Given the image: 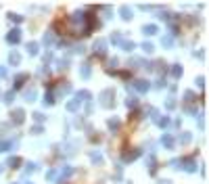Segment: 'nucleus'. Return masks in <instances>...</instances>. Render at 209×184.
<instances>
[{
	"label": "nucleus",
	"instance_id": "f257e3e1",
	"mask_svg": "<svg viewBox=\"0 0 209 184\" xmlns=\"http://www.w3.org/2000/svg\"><path fill=\"white\" fill-rule=\"evenodd\" d=\"M100 105L103 107H113V103H115V100H111V99H115V92L113 90H104L103 94H100Z\"/></svg>",
	"mask_w": 209,
	"mask_h": 184
},
{
	"label": "nucleus",
	"instance_id": "f03ea898",
	"mask_svg": "<svg viewBox=\"0 0 209 184\" xmlns=\"http://www.w3.org/2000/svg\"><path fill=\"white\" fill-rule=\"evenodd\" d=\"M19 40H21V31H19V29H13V31H8V34H7V42L17 44Z\"/></svg>",
	"mask_w": 209,
	"mask_h": 184
},
{
	"label": "nucleus",
	"instance_id": "7ed1b4c3",
	"mask_svg": "<svg viewBox=\"0 0 209 184\" xmlns=\"http://www.w3.org/2000/svg\"><path fill=\"white\" fill-rule=\"evenodd\" d=\"M134 88H136L138 92H146L148 88H151V84H148L146 80H136V82H134Z\"/></svg>",
	"mask_w": 209,
	"mask_h": 184
},
{
	"label": "nucleus",
	"instance_id": "20e7f679",
	"mask_svg": "<svg viewBox=\"0 0 209 184\" xmlns=\"http://www.w3.org/2000/svg\"><path fill=\"white\" fill-rule=\"evenodd\" d=\"M104 50H107V40H96L94 42V52H98V55H104Z\"/></svg>",
	"mask_w": 209,
	"mask_h": 184
},
{
	"label": "nucleus",
	"instance_id": "39448f33",
	"mask_svg": "<svg viewBox=\"0 0 209 184\" xmlns=\"http://www.w3.org/2000/svg\"><path fill=\"white\" fill-rule=\"evenodd\" d=\"M161 142H163V147H165V149H174V147H176L174 136H169V134H165V136H163V138H161Z\"/></svg>",
	"mask_w": 209,
	"mask_h": 184
},
{
	"label": "nucleus",
	"instance_id": "423d86ee",
	"mask_svg": "<svg viewBox=\"0 0 209 184\" xmlns=\"http://www.w3.org/2000/svg\"><path fill=\"white\" fill-rule=\"evenodd\" d=\"M142 34L144 36H155L157 34V25H153V23H151V25H144V27H142Z\"/></svg>",
	"mask_w": 209,
	"mask_h": 184
},
{
	"label": "nucleus",
	"instance_id": "0eeeda50",
	"mask_svg": "<svg viewBox=\"0 0 209 184\" xmlns=\"http://www.w3.org/2000/svg\"><path fill=\"white\" fill-rule=\"evenodd\" d=\"M23 115H25V113H23L21 109H17V111H15V113H13V121H15V123H17V126H19V123H23V119H25Z\"/></svg>",
	"mask_w": 209,
	"mask_h": 184
},
{
	"label": "nucleus",
	"instance_id": "6e6552de",
	"mask_svg": "<svg viewBox=\"0 0 209 184\" xmlns=\"http://www.w3.org/2000/svg\"><path fill=\"white\" fill-rule=\"evenodd\" d=\"M182 167H184V170H186V172H197V163L192 161V159H186Z\"/></svg>",
	"mask_w": 209,
	"mask_h": 184
},
{
	"label": "nucleus",
	"instance_id": "1a4fd4ad",
	"mask_svg": "<svg viewBox=\"0 0 209 184\" xmlns=\"http://www.w3.org/2000/svg\"><path fill=\"white\" fill-rule=\"evenodd\" d=\"M80 75H82V78H90V63H84L82 67H80Z\"/></svg>",
	"mask_w": 209,
	"mask_h": 184
},
{
	"label": "nucleus",
	"instance_id": "9d476101",
	"mask_svg": "<svg viewBox=\"0 0 209 184\" xmlns=\"http://www.w3.org/2000/svg\"><path fill=\"white\" fill-rule=\"evenodd\" d=\"M90 96H92V94L88 90H82V92H77L75 100H77V103H80V100H90Z\"/></svg>",
	"mask_w": 209,
	"mask_h": 184
},
{
	"label": "nucleus",
	"instance_id": "9b49d317",
	"mask_svg": "<svg viewBox=\"0 0 209 184\" xmlns=\"http://www.w3.org/2000/svg\"><path fill=\"white\" fill-rule=\"evenodd\" d=\"M19 61H21V57H19V52H11V55H8V63L11 65H19Z\"/></svg>",
	"mask_w": 209,
	"mask_h": 184
},
{
	"label": "nucleus",
	"instance_id": "f8f14e48",
	"mask_svg": "<svg viewBox=\"0 0 209 184\" xmlns=\"http://www.w3.org/2000/svg\"><path fill=\"white\" fill-rule=\"evenodd\" d=\"M25 100H27V103L36 100V88H29V90L25 92Z\"/></svg>",
	"mask_w": 209,
	"mask_h": 184
},
{
	"label": "nucleus",
	"instance_id": "ddd939ff",
	"mask_svg": "<svg viewBox=\"0 0 209 184\" xmlns=\"http://www.w3.org/2000/svg\"><path fill=\"white\" fill-rule=\"evenodd\" d=\"M121 19H125V21L132 19V11H130L128 7H121Z\"/></svg>",
	"mask_w": 209,
	"mask_h": 184
},
{
	"label": "nucleus",
	"instance_id": "4468645a",
	"mask_svg": "<svg viewBox=\"0 0 209 184\" xmlns=\"http://www.w3.org/2000/svg\"><path fill=\"white\" fill-rule=\"evenodd\" d=\"M27 52L32 55V57H34V55H38V44H36V42H29L27 44Z\"/></svg>",
	"mask_w": 209,
	"mask_h": 184
},
{
	"label": "nucleus",
	"instance_id": "2eb2a0df",
	"mask_svg": "<svg viewBox=\"0 0 209 184\" xmlns=\"http://www.w3.org/2000/svg\"><path fill=\"white\" fill-rule=\"evenodd\" d=\"M25 80H27V75H25V73H21V75H17V82H15V88H21Z\"/></svg>",
	"mask_w": 209,
	"mask_h": 184
},
{
	"label": "nucleus",
	"instance_id": "dca6fc26",
	"mask_svg": "<svg viewBox=\"0 0 209 184\" xmlns=\"http://www.w3.org/2000/svg\"><path fill=\"white\" fill-rule=\"evenodd\" d=\"M19 163H21L19 157H11L8 159V167H19Z\"/></svg>",
	"mask_w": 209,
	"mask_h": 184
},
{
	"label": "nucleus",
	"instance_id": "f3484780",
	"mask_svg": "<svg viewBox=\"0 0 209 184\" xmlns=\"http://www.w3.org/2000/svg\"><path fill=\"white\" fill-rule=\"evenodd\" d=\"M172 75H174V78H180L182 75V67L180 65H174V67H172Z\"/></svg>",
	"mask_w": 209,
	"mask_h": 184
},
{
	"label": "nucleus",
	"instance_id": "a211bd4d",
	"mask_svg": "<svg viewBox=\"0 0 209 184\" xmlns=\"http://www.w3.org/2000/svg\"><path fill=\"white\" fill-rule=\"evenodd\" d=\"M190 138H192V136H190V132H184V134L180 136V142H182V144H188V142H190Z\"/></svg>",
	"mask_w": 209,
	"mask_h": 184
},
{
	"label": "nucleus",
	"instance_id": "6ab92c4d",
	"mask_svg": "<svg viewBox=\"0 0 209 184\" xmlns=\"http://www.w3.org/2000/svg\"><path fill=\"white\" fill-rule=\"evenodd\" d=\"M161 44H163V46H167V48H169V46H172V44H174V40H172V36H165V38H161Z\"/></svg>",
	"mask_w": 209,
	"mask_h": 184
},
{
	"label": "nucleus",
	"instance_id": "aec40b11",
	"mask_svg": "<svg viewBox=\"0 0 209 184\" xmlns=\"http://www.w3.org/2000/svg\"><path fill=\"white\" fill-rule=\"evenodd\" d=\"M121 46H124V50H128V52H132V50L136 48V44L134 42H121Z\"/></svg>",
	"mask_w": 209,
	"mask_h": 184
},
{
	"label": "nucleus",
	"instance_id": "412c9836",
	"mask_svg": "<svg viewBox=\"0 0 209 184\" xmlns=\"http://www.w3.org/2000/svg\"><path fill=\"white\" fill-rule=\"evenodd\" d=\"M138 155H140V151H132V153H128V155H125V161H134Z\"/></svg>",
	"mask_w": 209,
	"mask_h": 184
},
{
	"label": "nucleus",
	"instance_id": "4be33fe9",
	"mask_svg": "<svg viewBox=\"0 0 209 184\" xmlns=\"http://www.w3.org/2000/svg\"><path fill=\"white\" fill-rule=\"evenodd\" d=\"M67 109H69V111H77V109H80V103H77V100H71L69 105H67Z\"/></svg>",
	"mask_w": 209,
	"mask_h": 184
},
{
	"label": "nucleus",
	"instance_id": "5701e85b",
	"mask_svg": "<svg viewBox=\"0 0 209 184\" xmlns=\"http://www.w3.org/2000/svg\"><path fill=\"white\" fill-rule=\"evenodd\" d=\"M142 50H144V52H153L155 46H153L151 42H144V44H142Z\"/></svg>",
	"mask_w": 209,
	"mask_h": 184
},
{
	"label": "nucleus",
	"instance_id": "b1692460",
	"mask_svg": "<svg viewBox=\"0 0 209 184\" xmlns=\"http://www.w3.org/2000/svg\"><path fill=\"white\" fill-rule=\"evenodd\" d=\"M13 100H15V90H11V92H7V99H4V103H8V105H11Z\"/></svg>",
	"mask_w": 209,
	"mask_h": 184
},
{
	"label": "nucleus",
	"instance_id": "393cba45",
	"mask_svg": "<svg viewBox=\"0 0 209 184\" xmlns=\"http://www.w3.org/2000/svg\"><path fill=\"white\" fill-rule=\"evenodd\" d=\"M71 174H73V170H71V167H65V170L61 172V180H63V178H69Z\"/></svg>",
	"mask_w": 209,
	"mask_h": 184
},
{
	"label": "nucleus",
	"instance_id": "a878e982",
	"mask_svg": "<svg viewBox=\"0 0 209 184\" xmlns=\"http://www.w3.org/2000/svg\"><path fill=\"white\" fill-rule=\"evenodd\" d=\"M44 105H55V96H52V94H46V96H44Z\"/></svg>",
	"mask_w": 209,
	"mask_h": 184
},
{
	"label": "nucleus",
	"instance_id": "bb28decb",
	"mask_svg": "<svg viewBox=\"0 0 209 184\" xmlns=\"http://www.w3.org/2000/svg\"><path fill=\"white\" fill-rule=\"evenodd\" d=\"M157 123H159L161 128H165L167 123H169V119H167V117H157Z\"/></svg>",
	"mask_w": 209,
	"mask_h": 184
},
{
	"label": "nucleus",
	"instance_id": "cd10ccee",
	"mask_svg": "<svg viewBox=\"0 0 209 184\" xmlns=\"http://www.w3.org/2000/svg\"><path fill=\"white\" fill-rule=\"evenodd\" d=\"M11 144H13V142H0V153H4V151H8V147H11Z\"/></svg>",
	"mask_w": 209,
	"mask_h": 184
},
{
	"label": "nucleus",
	"instance_id": "c85d7f7f",
	"mask_svg": "<svg viewBox=\"0 0 209 184\" xmlns=\"http://www.w3.org/2000/svg\"><path fill=\"white\" fill-rule=\"evenodd\" d=\"M184 100H195V92H192V90L184 92Z\"/></svg>",
	"mask_w": 209,
	"mask_h": 184
},
{
	"label": "nucleus",
	"instance_id": "c756f323",
	"mask_svg": "<svg viewBox=\"0 0 209 184\" xmlns=\"http://www.w3.org/2000/svg\"><path fill=\"white\" fill-rule=\"evenodd\" d=\"M109 128H111V130H117L119 128V119H109Z\"/></svg>",
	"mask_w": 209,
	"mask_h": 184
},
{
	"label": "nucleus",
	"instance_id": "7c9ffc66",
	"mask_svg": "<svg viewBox=\"0 0 209 184\" xmlns=\"http://www.w3.org/2000/svg\"><path fill=\"white\" fill-rule=\"evenodd\" d=\"M92 161H94V163H103V157H100V153H92Z\"/></svg>",
	"mask_w": 209,
	"mask_h": 184
},
{
	"label": "nucleus",
	"instance_id": "2f4dec72",
	"mask_svg": "<svg viewBox=\"0 0 209 184\" xmlns=\"http://www.w3.org/2000/svg\"><path fill=\"white\" fill-rule=\"evenodd\" d=\"M111 42L113 44H119V42H121V34H113L111 36Z\"/></svg>",
	"mask_w": 209,
	"mask_h": 184
},
{
	"label": "nucleus",
	"instance_id": "473e14b6",
	"mask_svg": "<svg viewBox=\"0 0 209 184\" xmlns=\"http://www.w3.org/2000/svg\"><path fill=\"white\" fill-rule=\"evenodd\" d=\"M8 19H11V21H15V23H21V21H23V17H21V15H11Z\"/></svg>",
	"mask_w": 209,
	"mask_h": 184
},
{
	"label": "nucleus",
	"instance_id": "72a5a7b5",
	"mask_svg": "<svg viewBox=\"0 0 209 184\" xmlns=\"http://www.w3.org/2000/svg\"><path fill=\"white\" fill-rule=\"evenodd\" d=\"M136 103H138V100L134 99V96H130V99L125 100V105H128V107H136Z\"/></svg>",
	"mask_w": 209,
	"mask_h": 184
},
{
	"label": "nucleus",
	"instance_id": "f704fd0d",
	"mask_svg": "<svg viewBox=\"0 0 209 184\" xmlns=\"http://www.w3.org/2000/svg\"><path fill=\"white\" fill-rule=\"evenodd\" d=\"M165 109H176V100H172V99H169V100L165 103Z\"/></svg>",
	"mask_w": 209,
	"mask_h": 184
},
{
	"label": "nucleus",
	"instance_id": "c9c22d12",
	"mask_svg": "<svg viewBox=\"0 0 209 184\" xmlns=\"http://www.w3.org/2000/svg\"><path fill=\"white\" fill-rule=\"evenodd\" d=\"M38 170V167H36V163H29L27 167H25V172H27V174H32V172H36Z\"/></svg>",
	"mask_w": 209,
	"mask_h": 184
},
{
	"label": "nucleus",
	"instance_id": "e433bc0d",
	"mask_svg": "<svg viewBox=\"0 0 209 184\" xmlns=\"http://www.w3.org/2000/svg\"><path fill=\"white\" fill-rule=\"evenodd\" d=\"M46 178H48V180H55V178H56V172H55V170L46 172Z\"/></svg>",
	"mask_w": 209,
	"mask_h": 184
},
{
	"label": "nucleus",
	"instance_id": "4c0bfd02",
	"mask_svg": "<svg viewBox=\"0 0 209 184\" xmlns=\"http://www.w3.org/2000/svg\"><path fill=\"white\" fill-rule=\"evenodd\" d=\"M34 119L38 121V123H42V121H44V115L42 113H34Z\"/></svg>",
	"mask_w": 209,
	"mask_h": 184
},
{
	"label": "nucleus",
	"instance_id": "58836bf2",
	"mask_svg": "<svg viewBox=\"0 0 209 184\" xmlns=\"http://www.w3.org/2000/svg\"><path fill=\"white\" fill-rule=\"evenodd\" d=\"M52 42V34H46L44 36V44H50Z\"/></svg>",
	"mask_w": 209,
	"mask_h": 184
},
{
	"label": "nucleus",
	"instance_id": "ea45409f",
	"mask_svg": "<svg viewBox=\"0 0 209 184\" xmlns=\"http://www.w3.org/2000/svg\"><path fill=\"white\" fill-rule=\"evenodd\" d=\"M197 86H199V88H203V86H205V78H199V80H197Z\"/></svg>",
	"mask_w": 209,
	"mask_h": 184
},
{
	"label": "nucleus",
	"instance_id": "a19ab883",
	"mask_svg": "<svg viewBox=\"0 0 209 184\" xmlns=\"http://www.w3.org/2000/svg\"><path fill=\"white\" fill-rule=\"evenodd\" d=\"M32 132H34V134H40V132H42V126H34V130H32Z\"/></svg>",
	"mask_w": 209,
	"mask_h": 184
},
{
	"label": "nucleus",
	"instance_id": "79ce46f5",
	"mask_svg": "<svg viewBox=\"0 0 209 184\" xmlns=\"http://www.w3.org/2000/svg\"><path fill=\"white\" fill-rule=\"evenodd\" d=\"M4 75H7V69H4V67H0V78H4Z\"/></svg>",
	"mask_w": 209,
	"mask_h": 184
},
{
	"label": "nucleus",
	"instance_id": "37998d69",
	"mask_svg": "<svg viewBox=\"0 0 209 184\" xmlns=\"http://www.w3.org/2000/svg\"><path fill=\"white\" fill-rule=\"evenodd\" d=\"M161 184H172V182H169V180H163V182H161Z\"/></svg>",
	"mask_w": 209,
	"mask_h": 184
},
{
	"label": "nucleus",
	"instance_id": "c03bdc74",
	"mask_svg": "<svg viewBox=\"0 0 209 184\" xmlns=\"http://www.w3.org/2000/svg\"><path fill=\"white\" fill-rule=\"evenodd\" d=\"M0 174H2V165H0Z\"/></svg>",
	"mask_w": 209,
	"mask_h": 184
}]
</instances>
